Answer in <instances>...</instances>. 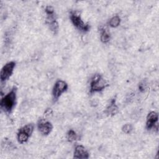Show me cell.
<instances>
[{
    "instance_id": "obj_1",
    "label": "cell",
    "mask_w": 159,
    "mask_h": 159,
    "mask_svg": "<svg viewBox=\"0 0 159 159\" xmlns=\"http://www.w3.org/2000/svg\"><path fill=\"white\" fill-rule=\"evenodd\" d=\"M17 99V88L14 86L10 91L4 95L0 102V106L2 111L7 114H10L14 109Z\"/></svg>"
},
{
    "instance_id": "obj_2",
    "label": "cell",
    "mask_w": 159,
    "mask_h": 159,
    "mask_svg": "<svg viewBox=\"0 0 159 159\" xmlns=\"http://www.w3.org/2000/svg\"><path fill=\"white\" fill-rule=\"evenodd\" d=\"M46 14V24L49 29L54 34H57L58 32L59 25L57 19L54 8L52 6H47L45 8Z\"/></svg>"
},
{
    "instance_id": "obj_3",
    "label": "cell",
    "mask_w": 159,
    "mask_h": 159,
    "mask_svg": "<svg viewBox=\"0 0 159 159\" xmlns=\"http://www.w3.org/2000/svg\"><path fill=\"white\" fill-rule=\"evenodd\" d=\"M70 20L72 24L80 31L87 32L90 29V25L88 23L84 22L81 18L80 13L78 11H72L70 14Z\"/></svg>"
},
{
    "instance_id": "obj_4",
    "label": "cell",
    "mask_w": 159,
    "mask_h": 159,
    "mask_svg": "<svg viewBox=\"0 0 159 159\" xmlns=\"http://www.w3.org/2000/svg\"><path fill=\"white\" fill-rule=\"evenodd\" d=\"M108 83L101 75L95 74L90 81V93L101 92L108 86Z\"/></svg>"
},
{
    "instance_id": "obj_5",
    "label": "cell",
    "mask_w": 159,
    "mask_h": 159,
    "mask_svg": "<svg viewBox=\"0 0 159 159\" xmlns=\"http://www.w3.org/2000/svg\"><path fill=\"white\" fill-rule=\"evenodd\" d=\"M34 130V125L27 124L20 128L17 133V140L20 144L26 143L31 137Z\"/></svg>"
},
{
    "instance_id": "obj_6",
    "label": "cell",
    "mask_w": 159,
    "mask_h": 159,
    "mask_svg": "<svg viewBox=\"0 0 159 159\" xmlns=\"http://www.w3.org/2000/svg\"><path fill=\"white\" fill-rule=\"evenodd\" d=\"M68 88V85L63 80H57L52 88V97L54 101H57L63 94L67 91Z\"/></svg>"
},
{
    "instance_id": "obj_7",
    "label": "cell",
    "mask_w": 159,
    "mask_h": 159,
    "mask_svg": "<svg viewBox=\"0 0 159 159\" xmlns=\"http://www.w3.org/2000/svg\"><path fill=\"white\" fill-rule=\"evenodd\" d=\"M16 62L11 61L6 63L1 68L0 73V80L1 83H6L12 76L16 67Z\"/></svg>"
},
{
    "instance_id": "obj_8",
    "label": "cell",
    "mask_w": 159,
    "mask_h": 159,
    "mask_svg": "<svg viewBox=\"0 0 159 159\" xmlns=\"http://www.w3.org/2000/svg\"><path fill=\"white\" fill-rule=\"evenodd\" d=\"M158 114L155 111H150L147 116L146 120V129L150 130L153 129L158 130Z\"/></svg>"
},
{
    "instance_id": "obj_9",
    "label": "cell",
    "mask_w": 159,
    "mask_h": 159,
    "mask_svg": "<svg viewBox=\"0 0 159 159\" xmlns=\"http://www.w3.org/2000/svg\"><path fill=\"white\" fill-rule=\"evenodd\" d=\"M37 129L43 135H48L53 130V125L45 119H40L37 124Z\"/></svg>"
},
{
    "instance_id": "obj_10",
    "label": "cell",
    "mask_w": 159,
    "mask_h": 159,
    "mask_svg": "<svg viewBox=\"0 0 159 159\" xmlns=\"http://www.w3.org/2000/svg\"><path fill=\"white\" fill-rule=\"evenodd\" d=\"M89 157V153L84 146L81 145H78L75 147L73 153V158L80 159H87Z\"/></svg>"
},
{
    "instance_id": "obj_11",
    "label": "cell",
    "mask_w": 159,
    "mask_h": 159,
    "mask_svg": "<svg viewBox=\"0 0 159 159\" xmlns=\"http://www.w3.org/2000/svg\"><path fill=\"white\" fill-rule=\"evenodd\" d=\"M118 112V107L116 104V98H113L111 102L109 105L107 107L105 111V113L109 116H113L117 114Z\"/></svg>"
},
{
    "instance_id": "obj_12",
    "label": "cell",
    "mask_w": 159,
    "mask_h": 159,
    "mask_svg": "<svg viewBox=\"0 0 159 159\" xmlns=\"http://www.w3.org/2000/svg\"><path fill=\"white\" fill-rule=\"evenodd\" d=\"M100 40L103 43H107L111 39V35L108 30L104 27H100L99 28Z\"/></svg>"
},
{
    "instance_id": "obj_13",
    "label": "cell",
    "mask_w": 159,
    "mask_h": 159,
    "mask_svg": "<svg viewBox=\"0 0 159 159\" xmlns=\"http://www.w3.org/2000/svg\"><path fill=\"white\" fill-rule=\"evenodd\" d=\"M120 18L119 16L116 15L111 17L109 21V25L112 28L117 27L120 24Z\"/></svg>"
},
{
    "instance_id": "obj_14",
    "label": "cell",
    "mask_w": 159,
    "mask_h": 159,
    "mask_svg": "<svg viewBox=\"0 0 159 159\" xmlns=\"http://www.w3.org/2000/svg\"><path fill=\"white\" fill-rule=\"evenodd\" d=\"M78 139V135L75 130L73 129H70L66 133V139L69 142H73L76 140Z\"/></svg>"
},
{
    "instance_id": "obj_15",
    "label": "cell",
    "mask_w": 159,
    "mask_h": 159,
    "mask_svg": "<svg viewBox=\"0 0 159 159\" xmlns=\"http://www.w3.org/2000/svg\"><path fill=\"white\" fill-rule=\"evenodd\" d=\"M133 130H134L133 126L130 124H125L122 127V130L125 134H130L133 131Z\"/></svg>"
},
{
    "instance_id": "obj_16",
    "label": "cell",
    "mask_w": 159,
    "mask_h": 159,
    "mask_svg": "<svg viewBox=\"0 0 159 159\" xmlns=\"http://www.w3.org/2000/svg\"><path fill=\"white\" fill-rule=\"evenodd\" d=\"M146 89V84L143 82H141L139 84V90L140 92H144Z\"/></svg>"
},
{
    "instance_id": "obj_17",
    "label": "cell",
    "mask_w": 159,
    "mask_h": 159,
    "mask_svg": "<svg viewBox=\"0 0 159 159\" xmlns=\"http://www.w3.org/2000/svg\"><path fill=\"white\" fill-rule=\"evenodd\" d=\"M45 116H50V114H52V111L51 109H48L45 111Z\"/></svg>"
}]
</instances>
